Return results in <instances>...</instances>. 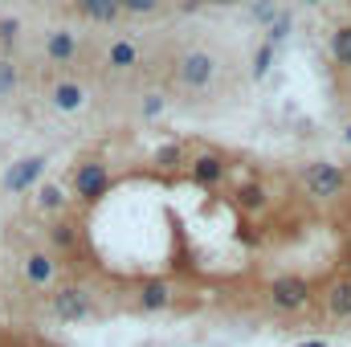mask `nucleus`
Masks as SVG:
<instances>
[{"label":"nucleus","mask_w":351,"mask_h":347,"mask_svg":"<svg viewBox=\"0 0 351 347\" xmlns=\"http://www.w3.org/2000/svg\"><path fill=\"white\" fill-rule=\"evenodd\" d=\"M200 4H237V0H200Z\"/></svg>","instance_id":"obj_26"},{"label":"nucleus","mask_w":351,"mask_h":347,"mask_svg":"<svg viewBox=\"0 0 351 347\" xmlns=\"http://www.w3.org/2000/svg\"><path fill=\"white\" fill-rule=\"evenodd\" d=\"M135 302H139V311H168V307H172V286H168L164 278H147V282L139 286Z\"/></svg>","instance_id":"obj_10"},{"label":"nucleus","mask_w":351,"mask_h":347,"mask_svg":"<svg viewBox=\"0 0 351 347\" xmlns=\"http://www.w3.org/2000/svg\"><path fill=\"white\" fill-rule=\"evenodd\" d=\"M348 4H351V0H348Z\"/></svg>","instance_id":"obj_30"},{"label":"nucleus","mask_w":351,"mask_h":347,"mask_svg":"<svg viewBox=\"0 0 351 347\" xmlns=\"http://www.w3.org/2000/svg\"><path fill=\"white\" fill-rule=\"evenodd\" d=\"M302 4H319V0H302Z\"/></svg>","instance_id":"obj_29"},{"label":"nucleus","mask_w":351,"mask_h":347,"mask_svg":"<svg viewBox=\"0 0 351 347\" xmlns=\"http://www.w3.org/2000/svg\"><path fill=\"white\" fill-rule=\"evenodd\" d=\"M106 192H110V168H106L102 160H86V164L74 168V196H78L82 204L102 200Z\"/></svg>","instance_id":"obj_5"},{"label":"nucleus","mask_w":351,"mask_h":347,"mask_svg":"<svg viewBox=\"0 0 351 347\" xmlns=\"http://www.w3.org/2000/svg\"><path fill=\"white\" fill-rule=\"evenodd\" d=\"M49 241H53V250L70 254V250L78 246V225H74V221H58V225H49Z\"/></svg>","instance_id":"obj_15"},{"label":"nucleus","mask_w":351,"mask_h":347,"mask_svg":"<svg viewBox=\"0 0 351 347\" xmlns=\"http://www.w3.org/2000/svg\"><path fill=\"white\" fill-rule=\"evenodd\" d=\"M119 4V12H131V16H147V12H156L164 0H114Z\"/></svg>","instance_id":"obj_19"},{"label":"nucleus","mask_w":351,"mask_h":347,"mask_svg":"<svg viewBox=\"0 0 351 347\" xmlns=\"http://www.w3.org/2000/svg\"><path fill=\"white\" fill-rule=\"evenodd\" d=\"M331 58H335V66L351 70V21L331 33Z\"/></svg>","instance_id":"obj_14"},{"label":"nucleus","mask_w":351,"mask_h":347,"mask_svg":"<svg viewBox=\"0 0 351 347\" xmlns=\"http://www.w3.org/2000/svg\"><path fill=\"white\" fill-rule=\"evenodd\" d=\"M265 298H269V307H274V311H282V315H298V311L315 298V286H311L302 274H282V278H274V282H269Z\"/></svg>","instance_id":"obj_2"},{"label":"nucleus","mask_w":351,"mask_h":347,"mask_svg":"<svg viewBox=\"0 0 351 347\" xmlns=\"http://www.w3.org/2000/svg\"><path fill=\"white\" fill-rule=\"evenodd\" d=\"M16 37H21V21H16V16H4V21H0V45L12 49Z\"/></svg>","instance_id":"obj_21"},{"label":"nucleus","mask_w":351,"mask_h":347,"mask_svg":"<svg viewBox=\"0 0 351 347\" xmlns=\"http://www.w3.org/2000/svg\"><path fill=\"white\" fill-rule=\"evenodd\" d=\"M237 196H241V204H245V208H265V188H262V184H245Z\"/></svg>","instance_id":"obj_20"},{"label":"nucleus","mask_w":351,"mask_h":347,"mask_svg":"<svg viewBox=\"0 0 351 347\" xmlns=\"http://www.w3.org/2000/svg\"><path fill=\"white\" fill-rule=\"evenodd\" d=\"M49 307H53V315L62 319V323H82L90 319V311H94V298H90L86 286H58L53 290V298H49Z\"/></svg>","instance_id":"obj_4"},{"label":"nucleus","mask_w":351,"mask_h":347,"mask_svg":"<svg viewBox=\"0 0 351 347\" xmlns=\"http://www.w3.org/2000/svg\"><path fill=\"white\" fill-rule=\"evenodd\" d=\"M78 8L86 12L90 21H98V25H110L119 16V4L114 0H78Z\"/></svg>","instance_id":"obj_16"},{"label":"nucleus","mask_w":351,"mask_h":347,"mask_svg":"<svg viewBox=\"0 0 351 347\" xmlns=\"http://www.w3.org/2000/svg\"><path fill=\"white\" fill-rule=\"evenodd\" d=\"M298 347H327L323 339H311V344H298Z\"/></svg>","instance_id":"obj_27"},{"label":"nucleus","mask_w":351,"mask_h":347,"mask_svg":"<svg viewBox=\"0 0 351 347\" xmlns=\"http://www.w3.org/2000/svg\"><path fill=\"white\" fill-rule=\"evenodd\" d=\"M323 311L331 315V319H351V274H335L331 282H327V290H323Z\"/></svg>","instance_id":"obj_7"},{"label":"nucleus","mask_w":351,"mask_h":347,"mask_svg":"<svg viewBox=\"0 0 351 347\" xmlns=\"http://www.w3.org/2000/svg\"><path fill=\"white\" fill-rule=\"evenodd\" d=\"M343 139H348V143H351V127H348V131H343Z\"/></svg>","instance_id":"obj_28"},{"label":"nucleus","mask_w":351,"mask_h":347,"mask_svg":"<svg viewBox=\"0 0 351 347\" xmlns=\"http://www.w3.org/2000/svg\"><path fill=\"white\" fill-rule=\"evenodd\" d=\"M106 66H110V70H119V74L135 70V66H139V49H135V41H127V37L110 41V49H106Z\"/></svg>","instance_id":"obj_12"},{"label":"nucleus","mask_w":351,"mask_h":347,"mask_svg":"<svg viewBox=\"0 0 351 347\" xmlns=\"http://www.w3.org/2000/svg\"><path fill=\"white\" fill-rule=\"evenodd\" d=\"M78 53H82V45H78V33H74V29H53V33H45V58H49L53 66H70Z\"/></svg>","instance_id":"obj_9"},{"label":"nucleus","mask_w":351,"mask_h":347,"mask_svg":"<svg viewBox=\"0 0 351 347\" xmlns=\"http://www.w3.org/2000/svg\"><path fill=\"white\" fill-rule=\"evenodd\" d=\"M225 172H229V164H225L217 152H200V156H192V160H188V176H192V184H200V188L221 184Z\"/></svg>","instance_id":"obj_8"},{"label":"nucleus","mask_w":351,"mask_h":347,"mask_svg":"<svg viewBox=\"0 0 351 347\" xmlns=\"http://www.w3.org/2000/svg\"><path fill=\"white\" fill-rule=\"evenodd\" d=\"M184 160V147H160L156 152V164H164V168H176Z\"/></svg>","instance_id":"obj_22"},{"label":"nucleus","mask_w":351,"mask_h":347,"mask_svg":"<svg viewBox=\"0 0 351 347\" xmlns=\"http://www.w3.org/2000/svg\"><path fill=\"white\" fill-rule=\"evenodd\" d=\"M37 204H41V213H58V208L66 204V196H62L58 184H41V188H37Z\"/></svg>","instance_id":"obj_17"},{"label":"nucleus","mask_w":351,"mask_h":347,"mask_svg":"<svg viewBox=\"0 0 351 347\" xmlns=\"http://www.w3.org/2000/svg\"><path fill=\"white\" fill-rule=\"evenodd\" d=\"M302 188H306V196H315V200H331V196H339V192L348 188V172H343L339 164H327V160L306 164V168H302Z\"/></svg>","instance_id":"obj_3"},{"label":"nucleus","mask_w":351,"mask_h":347,"mask_svg":"<svg viewBox=\"0 0 351 347\" xmlns=\"http://www.w3.org/2000/svg\"><path fill=\"white\" fill-rule=\"evenodd\" d=\"M286 33H290V16H278V21H274V33H269V45L286 41Z\"/></svg>","instance_id":"obj_25"},{"label":"nucleus","mask_w":351,"mask_h":347,"mask_svg":"<svg viewBox=\"0 0 351 347\" xmlns=\"http://www.w3.org/2000/svg\"><path fill=\"white\" fill-rule=\"evenodd\" d=\"M49 102H53L58 110L74 115V110H82V106H86V90L78 86V82H58V86L49 90Z\"/></svg>","instance_id":"obj_13"},{"label":"nucleus","mask_w":351,"mask_h":347,"mask_svg":"<svg viewBox=\"0 0 351 347\" xmlns=\"http://www.w3.org/2000/svg\"><path fill=\"white\" fill-rule=\"evenodd\" d=\"M160 110H164V94H147L143 98V119H156Z\"/></svg>","instance_id":"obj_24"},{"label":"nucleus","mask_w":351,"mask_h":347,"mask_svg":"<svg viewBox=\"0 0 351 347\" xmlns=\"http://www.w3.org/2000/svg\"><path fill=\"white\" fill-rule=\"evenodd\" d=\"M41 176H45V156H25V160L8 164L0 184H4V192H29Z\"/></svg>","instance_id":"obj_6"},{"label":"nucleus","mask_w":351,"mask_h":347,"mask_svg":"<svg viewBox=\"0 0 351 347\" xmlns=\"http://www.w3.org/2000/svg\"><path fill=\"white\" fill-rule=\"evenodd\" d=\"M16 86H21V70H16L8 58H0V98H8Z\"/></svg>","instance_id":"obj_18"},{"label":"nucleus","mask_w":351,"mask_h":347,"mask_svg":"<svg viewBox=\"0 0 351 347\" xmlns=\"http://www.w3.org/2000/svg\"><path fill=\"white\" fill-rule=\"evenodd\" d=\"M269 62H274V45L265 41L262 49H258V58H254V74H258V78H262L265 70H269Z\"/></svg>","instance_id":"obj_23"},{"label":"nucleus","mask_w":351,"mask_h":347,"mask_svg":"<svg viewBox=\"0 0 351 347\" xmlns=\"http://www.w3.org/2000/svg\"><path fill=\"white\" fill-rule=\"evenodd\" d=\"M217 70H221V62H217V53L204 49V45H192V49H184V53L176 58V82L184 90H192V94H200V90L213 86V82H217Z\"/></svg>","instance_id":"obj_1"},{"label":"nucleus","mask_w":351,"mask_h":347,"mask_svg":"<svg viewBox=\"0 0 351 347\" xmlns=\"http://www.w3.org/2000/svg\"><path fill=\"white\" fill-rule=\"evenodd\" d=\"M53 274H58V261H53V254L33 250V254L25 258V278H29L33 286H49V282H53Z\"/></svg>","instance_id":"obj_11"}]
</instances>
